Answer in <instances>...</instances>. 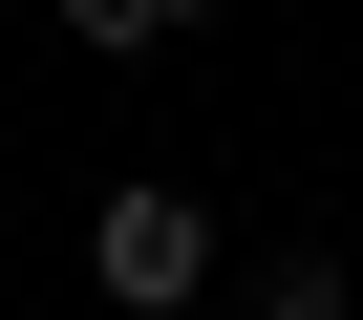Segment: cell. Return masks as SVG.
Instances as JSON below:
<instances>
[{
	"label": "cell",
	"instance_id": "obj_1",
	"mask_svg": "<svg viewBox=\"0 0 363 320\" xmlns=\"http://www.w3.org/2000/svg\"><path fill=\"white\" fill-rule=\"evenodd\" d=\"M86 278H107L128 320H171V299H214V193H171V171H128V193L86 214Z\"/></svg>",
	"mask_w": 363,
	"mask_h": 320
},
{
	"label": "cell",
	"instance_id": "obj_2",
	"mask_svg": "<svg viewBox=\"0 0 363 320\" xmlns=\"http://www.w3.org/2000/svg\"><path fill=\"white\" fill-rule=\"evenodd\" d=\"M257 320H363V278H342L320 235H278V256H257Z\"/></svg>",
	"mask_w": 363,
	"mask_h": 320
},
{
	"label": "cell",
	"instance_id": "obj_3",
	"mask_svg": "<svg viewBox=\"0 0 363 320\" xmlns=\"http://www.w3.org/2000/svg\"><path fill=\"white\" fill-rule=\"evenodd\" d=\"M65 43L86 64H150V43H193V0H65Z\"/></svg>",
	"mask_w": 363,
	"mask_h": 320
}]
</instances>
